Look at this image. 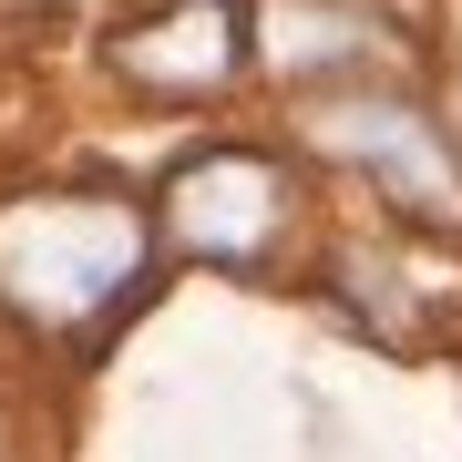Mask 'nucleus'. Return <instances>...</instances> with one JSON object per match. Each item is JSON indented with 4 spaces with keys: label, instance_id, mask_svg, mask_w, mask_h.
I'll list each match as a JSON object with an SVG mask.
<instances>
[{
    "label": "nucleus",
    "instance_id": "1",
    "mask_svg": "<svg viewBox=\"0 0 462 462\" xmlns=\"http://www.w3.org/2000/svg\"><path fill=\"white\" fill-rule=\"evenodd\" d=\"M144 278V216L114 196H32L0 216V298L32 329H93Z\"/></svg>",
    "mask_w": 462,
    "mask_h": 462
},
{
    "label": "nucleus",
    "instance_id": "2",
    "mask_svg": "<svg viewBox=\"0 0 462 462\" xmlns=\"http://www.w3.org/2000/svg\"><path fill=\"white\" fill-rule=\"evenodd\" d=\"M309 134H319V154H339V165L380 175L411 216H431V226H452V216H462V165H452L442 134H431V114H411V103L349 93V103H319Z\"/></svg>",
    "mask_w": 462,
    "mask_h": 462
},
{
    "label": "nucleus",
    "instance_id": "3",
    "mask_svg": "<svg viewBox=\"0 0 462 462\" xmlns=\"http://www.w3.org/2000/svg\"><path fill=\"white\" fill-rule=\"evenodd\" d=\"M278 165H257V154H206V165H185L175 175V236L185 247H206V257H257L267 236H278Z\"/></svg>",
    "mask_w": 462,
    "mask_h": 462
},
{
    "label": "nucleus",
    "instance_id": "4",
    "mask_svg": "<svg viewBox=\"0 0 462 462\" xmlns=\"http://www.w3.org/2000/svg\"><path fill=\"white\" fill-rule=\"evenodd\" d=\"M124 72L144 93H175V103L226 93V72H236V11L226 0H175V11H154L144 32H124Z\"/></svg>",
    "mask_w": 462,
    "mask_h": 462
},
{
    "label": "nucleus",
    "instance_id": "5",
    "mask_svg": "<svg viewBox=\"0 0 462 462\" xmlns=\"http://www.w3.org/2000/svg\"><path fill=\"white\" fill-rule=\"evenodd\" d=\"M370 32L329 0H267V62L278 72H329V62H360Z\"/></svg>",
    "mask_w": 462,
    "mask_h": 462
}]
</instances>
